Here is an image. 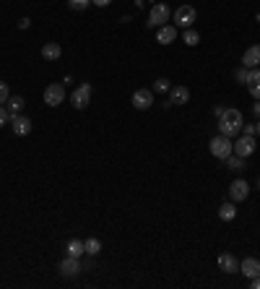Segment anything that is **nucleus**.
<instances>
[{"label":"nucleus","instance_id":"obj_2","mask_svg":"<svg viewBox=\"0 0 260 289\" xmlns=\"http://www.w3.org/2000/svg\"><path fill=\"white\" fill-rule=\"evenodd\" d=\"M172 19V11H169V6L166 3H156V6H151V11H148V29H159V26H164L166 21Z\"/></svg>","mask_w":260,"mask_h":289},{"label":"nucleus","instance_id":"obj_15","mask_svg":"<svg viewBox=\"0 0 260 289\" xmlns=\"http://www.w3.org/2000/svg\"><path fill=\"white\" fill-rule=\"evenodd\" d=\"M219 268H221L224 274H234V271H239V261H237L232 253H221V256H219Z\"/></svg>","mask_w":260,"mask_h":289},{"label":"nucleus","instance_id":"obj_12","mask_svg":"<svg viewBox=\"0 0 260 289\" xmlns=\"http://www.w3.org/2000/svg\"><path fill=\"white\" fill-rule=\"evenodd\" d=\"M175 39H177V29L172 26V24L159 26V31H156V42H159V45H172Z\"/></svg>","mask_w":260,"mask_h":289},{"label":"nucleus","instance_id":"obj_31","mask_svg":"<svg viewBox=\"0 0 260 289\" xmlns=\"http://www.w3.org/2000/svg\"><path fill=\"white\" fill-rule=\"evenodd\" d=\"M224 110H227V107H213V117H216V120H219V117L224 115Z\"/></svg>","mask_w":260,"mask_h":289},{"label":"nucleus","instance_id":"obj_3","mask_svg":"<svg viewBox=\"0 0 260 289\" xmlns=\"http://www.w3.org/2000/svg\"><path fill=\"white\" fill-rule=\"evenodd\" d=\"M211 154H213L216 159H227V156H232V154H234V141L219 133L216 138H211Z\"/></svg>","mask_w":260,"mask_h":289},{"label":"nucleus","instance_id":"obj_25","mask_svg":"<svg viewBox=\"0 0 260 289\" xmlns=\"http://www.w3.org/2000/svg\"><path fill=\"white\" fill-rule=\"evenodd\" d=\"M154 92L166 94V92H169V78H164V76H161V78H156V81H154Z\"/></svg>","mask_w":260,"mask_h":289},{"label":"nucleus","instance_id":"obj_17","mask_svg":"<svg viewBox=\"0 0 260 289\" xmlns=\"http://www.w3.org/2000/svg\"><path fill=\"white\" fill-rule=\"evenodd\" d=\"M78 271H81V261L73 258V256H68V258L60 263V274H63V276H76Z\"/></svg>","mask_w":260,"mask_h":289},{"label":"nucleus","instance_id":"obj_36","mask_svg":"<svg viewBox=\"0 0 260 289\" xmlns=\"http://www.w3.org/2000/svg\"><path fill=\"white\" fill-rule=\"evenodd\" d=\"M255 133L260 136V117H257V125H255Z\"/></svg>","mask_w":260,"mask_h":289},{"label":"nucleus","instance_id":"obj_27","mask_svg":"<svg viewBox=\"0 0 260 289\" xmlns=\"http://www.w3.org/2000/svg\"><path fill=\"white\" fill-rule=\"evenodd\" d=\"M89 3H91V0H68V6L73 11H86V8H89Z\"/></svg>","mask_w":260,"mask_h":289},{"label":"nucleus","instance_id":"obj_23","mask_svg":"<svg viewBox=\"0 0 260 289\" xmlns=\"http://www.w3.org/2000/svg\"><path fill=\"white\" fill-rule=\"evenodd\" d=\"M83 253H86L83 240H70V242H68V256H73V258H81Z\"/></svg>","mask_w":260,"mask_h":289},{"label":"nucleus","instance_id":"obj_20","mask_svg":"<svg viewBox=\"0 0 260 289\" xmlns=\"http://www.w3.org/2000/svg\"><path fill=\"white\" fill-rule=\"evenodd\" d=\"M6 110H8V115H11V117L21 115V110H24V99H21V97H8Z\"/></svg>","mask_w":260,"mask_h":289},{"label":"nucleus","instance_id":"obj_35","mask_svg":"<svg viewBox=\"0 0 260 289\" xmlns=\"http://www.w3.org/2000/svg\"><path fill=\"white\" fill-rule=\"evenodd\" d=\"M252 112H255V115H257V117H260V99H257V102H255V104H252Z\"/></svg>","mask_w":260,"mask_h":289},{"label":"nucleus","instance_id":"obj_16","mask_svg":"<svg viewBox=\"0 0 260 289\" xmlns=\"http://www.w3.org/2000/svg\"><path fill=\"white\" fill-rule=\"evenodd\" d=\"M239 271H242L247 279L260 276V261H257V258H245V261H239Z\"/></svg>","mask_w":260,"mask_h":289},{"label":"nucleus","instance_id":"obj_1","mask_svg":"<svg viewBox=\"0 0 260 289\" xmlns=\"http://www.w3.org/2000/svg\"><path fill=\"white\" fill-rule=\"evenodd\" d=\"M242 125H245L242 112H239V110H234V107L224 110V115L219 117V133H221V136H227V138H234V136L242 131Z\"/></svg>","mask_w":260,"mask_h":289},{"label":"nucleus","instance_id":"obj_4","mask_svg":"<svg viewBox=\"0 0 260 289\" xmlns=\"http://www.w3.org/2000/svg\"><path fill=\"white\" fill-rule=\"evenodd\" d=\"M172 19H175V24H177V26L190 29V26H193V21L198 19V11H195L193 6H180V8L175 11V16H172Z\"/></svg>","mask_w":260,"mask_h":289},{"label":"nucleus","instance_id":"obj_33","mask_svg":"<svg viewBox=\"0 0 260 289\" xmlns=\"http://www.w3.org/2000/svg\"><path fill=\"white\" fill-rule=\"evenodd\" d=\"M91 3H94V6H99V8H104V6H109V3H112V0H91Z\"/></svg>","mask_w":260,"mask_h":289},{"label":"nucleus","instance_id":"obj_37","mask_svg":"<svg viewBox=\"0 0 260 289\" xmlns=\"http://www.w3.org/2000/svg\"><path fill=\"white\" fill-rule=\"evenodd\" d=\"M257 188H260V180H257Z\"/></svg>","mask_w":260,"mask_h":289},{"label":"nucleus","instance_id":"obj_32","mask_svg":"<svg viewBox=\"0 0 260 289\" xmlns=\"http://www.w3.org/2000/svg\"><path fill=\"white\" fill-rule=\"evenodd\" d=\"M250 286H252V289H260V276H252V279H250Z\"/></svg>","mask_w":260,"mask_h":289},{"label":"nucleus","instance_id":"obj_22","mask_svg":"<svg viewBox=\"0 0 260 289\" xmlns=\"http://www.w3.org/2000/svg\"><path fill=\"white\" fill-rule=\"evenodd\" d=\"M224 161H227V167H229L232 172H242V170H245V159H242V156H237V154L227 156Z\"/></svg>","mask_w":260,"mask_h":289},{"label":"nucleus","instance_id":"obj_30","mask_svg":"<svg viewBox=\"0 0 260 289\" xmlns=\"http://www.w3.org/2000/svg\"><path fill=\"white\" fill-rule=\"evenodd\" d=\"M242 133L245 136H255V125H242Z\"/></svg>","mask_w":260,"mask_h":289},{"label":"nucleus","instance_id":"obj_8","mask_svg":"<svg viewBox=\"0 0 260 289\" xmlns=\"http://www.w3.org/2000/svg\"><path fill=\"white\" fill-rule=\"evenodd\" d=\"M252 151H255V136H242V138L234 141V154H237V156L247 159Z\"/></svg>","mask_w":260,"mask_h":289},{"label":"nucleus","instance_id":"obj_13","mask_svg":"<svg viewBox=\"0 0 260 289\" xmlns=\"http://www.w3.org/2000/svg\"><path fill=\"white\" fill-rule=\"evenodd\" d=\"M11 128H13L16 136H29L31 133V120L24 117V115H16V117H11Z\"/></svg>","mask_w":260,"mask_h":289},{"label":"nucleus","instance_id":"obj_26","mask_svg":"<svg viewBox=\"0 0 260 289\" xmlns=\"http://www.w3.org/2000/svg\"><path fill=\"white\" fill-rule=\"evenodd\" d=\"M234 78L239 81V84H247V78H250V68H245V65H242V68H237V70H234Z\"/></svg>","mask_w":260,"mask_h":289},{"label":"nucleus","instance_id":"obj_7","mask_svg":"<svg viewBox=\"0 0 260 289\" xmlns=\"http://www.w3.org/2000/svg\"><path fill=\"white\" fill-rule=\"evenodd\" d=\"M166 94H169V104H175V107H180V104H188V102H190V89H188V86H182V84L172 86Z\"/></svg>","mask_w":260,"mask_h":289},{"label":"nucleus","instance_id":"obj_19","mask_svg":"<svg viewBox=\"0 0 260 289\" xmlns=\"http://www.w3.org/2000/svg\"><path fill=\"white\" fill-rule=\"evenodd\" d=\"M234 216H237L234 201H229V203H221V206H219V219H221V222H234Z\"/></svg>","mask_w":260,"mask_h":289},{"label":"nucleus","instance_id":"obj_5","mask_svg":"<svg viewBox=\"0 0 260 289\" xmlns=\"http://www.w3.org/2000/svg\"><path fill=\"white\" fill-rule=\"evenodd\" d=\"M65 102V86L63 84H50L45 89V104L47 107H60Z\"/></svg>","mask_w":260,"mask_h":289},{"label":"nucleus","instance_id":"obj_18","mask_svg":"<svg viewBox=\"0 0 260 289\" xmlns=\"http://www.w3.org/2000/svg\"><path fill=\"white\" fill-rule=\"evenodd\" d=\"M60 55H63V47L58 42H47L45 47H42V58L45 60H58Z\"/></svg>","mask_w":260,"mask_h":289},{"label":"nucleus","instance_id":"obj_21","mask_svg":"<svg viewBox=\"0 0 260 289\" xmlns=\"http://www.w3.org/2000/svg\"><path fill=\"white\" fill-rule=\"evenodd\" d=\"M83 247H86V256H97L102 250V240L89 237V240H83Z\"/></svg>","mask_w":260,"mask_h":289},{"label":"nucleus","instance_id":"obj_9","mask_svg":"<svg viewBox=\"0 0 260 289\" xmlns=\"http://www.w3.org/2000/svg\"><path fill=\"white\" fill-rule=\"evenodd\" d=\"M247 195H250V185H247V180H234V183L229 185V198H232L234 203L245 201Z\"/></svg>","mask_w":260,"mask_h":289},{"label":"nucleus","instance_id":"obj_10","mask_svg":"<svg viewBox=\"0 0 260 289\" xmlns=\"http://www.w3.org/2000/svg\"><path fill=\"white\" fill-rule=\"evenodd\" d=\"M151 104H154V92L151 89H138L133 94V107L136 110H148Z\"/></svg>","mask_w":260,"mask_h":289},{"label":"nucleus","instance_id":"obj_6","mask_svg":"<svg viewBox=\"0 0 260 289\" xmlns=\"http://www.w3.org/2000/svg\"><path fill=\"white\" fill-rule=\"evenodd\" d=\"M89 99H91V86H89V84H81V86L70 94V104H73L76 110H83L86 104H89Z\"/></svg>","mask_w":260,"mask_h":289},{"label":"nucleus","instance_id":"obj_14","mask_svg":"<svg viewBox=\"0 0 260 289\" xmlns=\"http://www.w3.org/2000/svg\"><path fill=\"white\" fill-rule=\"evenodd\" d=\"M242 65H245V68H257V65H260V45H252V47L245 50Z\"/></svg>","mask_w":260,"mask_h":289},{"label":"nucleus","instance_id":"obj_24","mask_svg":"<svg viewBox=\"0 0 260 289\" xmlns=\"http://www.w3.org/2000/svg\"><path fill=\"white\" fill-rule=\"evenodd\" d=\"M198 42H200V37H198V31H193V29H185V45L195 47Z\"/></svg>","mask_w":260,"mask_h":289},{"label":"nucleus","instance_id":"obj_28","mask_svg":"<svg viewBox=\"0 0 260 289\" xmlns=\"http://www.w3.org/2000/svg\"><path fill=\"white\" fill-rule=\"evenodd\" d=\"M8 84H6V81H0V104H6L8 102Z\"/></svg>","mask_w":260,"mask_h":289},{"label":"nucleus","instance_id":"obj_11","mask_svg":"<svg viewBox=\"0 0 260 289\" xmlns=\"http://www.w3.org/2000/svg\"><path fill=\"white\" fill-rule=\"evenodd\" d=\"M247 92H250V97L257 102L260 99V68H250V78H247Z\"/></svg>","mask_w":260,"mask_h":289},{"label":"nucleus","instance_id":"obj_29","mask_svg":"<svg viewBox=\"0 0 260 289\" xmlns=\"http://www.w3.org/2000/svg\"><path fill=\"white\" fill-rule=\"evenodd\" d=\"M8 122H11V115H8V110H6L3 104H0V128L8 125Z\"/></svg>","mask_w":260,"mask_h":289},{"label":"nucleus","instance_id":"obj_34","mask_svg":"<svg viewBox=\"0 0 260 289\" xmlns=\"http://www.w3.org/2000/svg\"><path fill=\"white\" fill-rule=\"evenodd\" d=\"M29 26H31L29 19H21V21H18V29H29Z\"/></svg>","mask_w":260,"mask_h":289}]
</instances>
